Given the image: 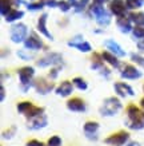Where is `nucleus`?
I'll return each mask as SVG.
<instances>
[{"label":"nucleus","instance_id":"f257e3e1","mask_svg":"<svg viewBox=\"0 0 144 146\" xmlns=\"http://www.w3.org/2000/svg\"><path fill=\"white\" fill-rule=\"evenodd\" d=\"M127 126L132 130L144 129V111L140 110L135 105H130L127 107Z\"/></svg>","mask_w":144,"mask_h":146},{"label":"nucleus","instance_id":"79ce46f5","mask_svg":"<svg viewBox=\"0 0 144 146\" xmlns=\"http://www.w3.org/2000/svg\"><path fill=\"white\" fill-rule=\"evenodd\" d=\"M103 1H104V0H95V3H97V4H101Z\"/></svg>","mask_w":144,"mask_h":146},{"label":"nucleus","instance_id":"a878e982","mask_svg":"<svg viewBox=\"0 0 144 146\" xmlns=\"http://www.w3.org/2000/svg\"><path fill=\"white\" fill-rule=\"evenodd\" d=\"M0 9H1V15H7V13L11 11V0H1V7H0Z\"/></svg>","mask_w":144,"mask_h":146},{"label":"nucleus","instance_id":"72a5a7b5","mask_svg":"<svg viewBox=\"0 0 144 146\" xmlns=\"http://www.w3.org/2000/svg\"><path fill=\"white\" fill-rule=\"evenodd\" d=\"M27 7H28V9H31V11H35V9L43 8V4H41V3H32V4H28Z\"/></svg>","mask_w":144,"mask_h":146},{"label":"nucleus","instance_id":"4468645a","mask_svg":"<svg viewBox=\"0 0 144 146\" xmlns=\"http://www.w3.org/2000/svg\"><path fill=\"white\" fill-rule=\"evenodd\" d=\"M72 90H74V86L71 82L68 80H64L63 83H60V86L56 89V94L60 95V97H68L72 94Z\"/></svg>","mask_w":144,"mask_h":146},{"label":"nucleus","instance_id":"aec40b11","mask_svg":"<svg viewBox=\"0 0 144 146\" xmlns=\"http://www.w3.org/2000/svg\"><path fill=\"white\" fill-rule=\"evenodd\" d=\"M43 113H44L43 107H36V106H34V105H32V107H31L30 110L27 111L24 115H26L28 119H31V118H35V117H37V115L43 114Z\"/></svg>","mask_w":144,"mask_h":146},{"label":"nucleus","instance_id":"39448f33","mask_svg":"<svg viewBox=\"0 0 144 146\" xmlns=\"http://www.w3.org/2000/svg\"><path fill=\"white\" fill-rule=\"evenodd\" d=\"M27 36V27L22 23L19 24H15L11 28V40L15 42V43H20L23 40H26Z\"/></svg>","mask_w":144,"mask_h":146},{"label":"nucleus","instance_id":"0eeeda50","mask_svg":"<svg viewBox=\"0 0 144 146\" xmlns=\"http://www.w3.org/2000/svg\"><path fill=\"white\" fill-rule=\"evenodd\" d=\"M99 123L97 122H95V121H88V122H85L84 123V133H85V135H87L88 138H92V139H97V130H99Z\"/></svg>","mask_w":144,"mask_h":146},{"label":"nucleus","instance_id":"9d476101","mask_svg":"<svg viewBox=\"0 0 144 146\" xmlns=\"http://www.w3.org/2000/svg\"><path fill=\"white\" fill-rule=\"evenodd\" d=\"M67 107L71 111H75V113H83V111H85V103L80 98H72L70 101H67Z\"/></svg>","mask_w":144,"mask_h":146},{"label":"nucleus","instance_id":"412c9836","mask_svg":"<svg viewBox=\"0 0 144 146\" xmlns=\"http://www.w3.org/2000/svg\"><path fill=\"white\" fill-rule=\"evenodd\" d=\"M101 58L104 59L105 62H108L109 64H112L114 67H118L119 66V60L116 59L115 54H112V52H103V54H101Z\"/></svg>","mask_w":144,"mask_h":146},{"label":"nucleus","instance_id":"f8f14e48","mask_svg":"<svg viewBox=\"0 0 144 146\" xmlns=\"http://www.w3.org/2000/svg\"><path fill=\"white\" fill-rule=\"evenodd\" d=\"M35 74V70L32 67H23L19 70V76H20V82L23 84H30L31 78Z\"/></svg>","mask_w":144,"mask_h":146},{"label":"nucleus","instance_id":"9b49d317","mask_svg":"<svg viewBox=\"0 0 144 146\" xmlns=\"http://www.w3.org/2000/svg\"><path fill=\"white\" fill-rule=\"evenodd\" d=\"M115 91L118 93V95L120 97L126 98L127 95H135V91L132 90L131 86H128L126 83H122V82H118V83H115Z\"/></svg>","mask_w":144,"mask_h":146},{"label":"nucleus","instance_id":"37998d69","mask_svg":"<svg viewBox=\"0 0 144 146\" xmlns=\"http://www.w3.org/2000/svg\"><path fill=\"white\" fill-rule=\"evenodd\" d=\"M143 89H144V86H143Z\"/></svg>","mask_w":144,"mask_h":146},{"label":"nucleus","instance_id":"e433bc0d","mask_svg":"<svg viewBox=\"0 0 144 146\" xmlns=\"http://www.w3.org/2000/svg\"><path fill=\"white\" fill-rule=\"evenodd\" d=\"M47 4H48V7H56V5H59V3H56L55 0H49Z\"/></svg>","mask_w":144,"mask_h":146},{"label":"nucleus","instance_id":"1a4fd4ad","mask_svg":"<svg viewBox=\"0 0 144 146\" xmlns=\"http://www.w3.org/2000/svg\"><path fill=\"white\" fill-rule=\"evenodd\" d=\"M122 76L124 79H137L141 76V72L136 67L131 66V64H126L122 71Z\"/></svg>","mask_w":144,"mask_h":146},{"label":"nucleus","instance_id":"7c9ffc66","mask_svg":"<svg viewBox=\"0 0 144 146\" xmlns=\"http://www.w3.org/2000/svg\"><path fill=\"white\" fill-rule=\"evenodd\" d=\"M131 59L135 63H137V64H140V66L144 67V58L143 56H140V55H137V54H132V55H131Z\"/></svg>","mask_w":144,"mask_h":146},{"label":"nucleus","instance_id":"c9c22d12","mask_svg":"<svg viewBox=\"0 0 144 146\" xmlns=\"http://www.w3.org/2000/svg\"><path fill=\"white\" fill-rule=\"evenodd\" d=\"M18 55H19L20 58H22L23 60H30L31 58H32L31 55H27V54L24 52V51H18Z\"/></svg>","mask_w":144,"mask_h":146},{"label":"nucleus","instance_id":"393cba45","mask_svg":"<svg viewBox=\"0 0 144 146\" xmlns=\"http://www.w3.org/2000/svg\"><path fill=\"white\" fill-rule=\"evenodd\" d=\"M141 4H143V0H126L127 8L130 9L139 8V7H141Z\"/></svg>","mask_w":144,"mask_h":146},{"label":"nucleus","instance_id":"f3484780","mask_svg":"<svg viewBox=\"0 0 144 146\" xmlns=\"http://www.w3.org/2000/svg\"><path fill=\"white\" fill-rule=\"evenodd\" d=\"M47 16H48L47 13H43V15L39 18V20H37V30H39V32H41L44 36H47L48 39H52L51 32L48 31L47 26H45V24H47V23H45V22H47Z\"/></svg>","mask_w":144,"mask_h":146},{"label":"nucleus","instance_id":"cd10ccee","mask_svg":"<svg viewBox=\"0 0 144 146\" xmlns=\"http://www.w3.org/2000/svg\"><path fill=\"white\" fill-rule=\"evenodd\" d=\"M74 84L78 87L79 90H87V87H88V84L85 83V80L82 79V78H75V79H74Z\"/></svg>","mask_w":144,"mask_h":146},{"label":"nucleus","instance_id":"6ab92c4d","mask_svg":"<svg viewBox=\"0 0 144 146\" xmlns=\"http://www.w3.org/2000/svg\"><path fill=\"white\" fill-rule=\"evenodd\" d=\"M118 27L119 30L122 32H124V34H127V32H130L132 30L131 27V19L130 18H124V16H119L118 18Z\"/></svg>","mask_w":144,"mask_h":146},{"label":"nucleus","instance_id":"ddd939ff","mask_svg":"<svg viewBox=\"0 0 144 146\" xmlns=\"http://www.w3.org/2000/svg\"><path fill=\"white\" fill-rule=\"evenodd\" d=\"M104 44H105V47H107L112 54H115L116 56H124V55H126V51H124V50H123L115 40H112V39L105 40Z\"/></svg>","mask_w":144,"mask_h":146},{"label":"nucleus","instance_id":"b1692460","mask_svg":"<svg viewBox=\"0 0 144 146\" xmlns=\"http://www.w3.org/2000/svg\"><path fill=\"white\" fill-rule=\"evenodd\" d=\"M31 107H32V103H31V102H28V101L20 102V103L18 105V111L20 113V114H26Z\"/></svg>","mask_w":144,"mask_h":146},{"label":"nucleus","instance_id":"4be33fe9","mask_svg":"<svg viewBox=\"0 0 144 146\" xmlns=\"http://www.w3.org/2000/svg\"><path fill=\"white\" fill-rule=\"evenodd\" d=\"M24 16V12L22 11H9L7 15H5V20L7 22H15V20H18V19H22Z\"/></svg>","mask_w":144,"mask_h":146},{"label":"nucleus","instance_id":"bb28decb","mask_svg":"<svg viewBox=\"0 0 144 146\" xmlns=\"http://www.w3.org/2000/svg\"><path fill=\"white\" fill-rule=\"evenodd\" d=\"M79 51H82V52H89L91 51V44L88 43V42H80L78 44L75 46Z\"/></svg>","mask_w":144,"mask_h":146},{"label":"nucleus","instance_id":"20e7f679","mask_svg":"<svg viewBox=\"0 0 144 146\" xmlns=\"http://www.w3.org/2000/svg\"><path fill=\"white\" fill-rule=\"evenodd\" d=\"M128 139H130V134L127 131H119V133H115L112 135H109L108 138H105L104 142L107 145L122 146V145H126Z\"/></svg>","mask_w":144,"mask_h":146},{"label":"nucleus","instance_id":"f704fd0d","mask_svg":"<svg viewBox=\"0 0 144 146\" xmlns=\"http://www.w3.org/2000/svg\"><path fill=\"white\" fill-rule=\"evenodd\" d=\"M27 146H45L41 141H37V139H31V141L27 142Z\"/></svg>","mask_w":144,"mask_h":146},{"label":"nucleus","instance_id":"dca6fc26","mask_svg":"<svg viewBox=\"0 0 144 146\" xmlns=\"http://www.w3.org/2000/svg\"><path fill=\"white\" fill-rule=\"evenodd\" d=\"M126 7L127 5L124 4L123 0H114L111 3V11L114 12V15L116 16H123L124 12H126Z\"/></svg>","mask_w":144,"mask_h":146},{"label":"nucleus","instance_id":"a19ab883","mask_svg":"<svg viewBox=\"0 0 144 146\" xmlns=\"http://www.w3.org/2000/svg\"><path fill=\"white\" fill-rule=\"evenodd\" d=\"M140 106H141V107H143V109H144V98H143V99H141V101H140Z\"/></svg>","mask_w":144,"mask_h":146},{"label":"nucleus","instance_id":"a211bd4d","mask_svg":"<svg viewBox=\"0 0 144 146\" xmlns=\"http://www.w3.org/2000/svg\"><path fill=\"white\" fill-rule=\"evenodd\" d=\"M35 87H36V90H37L39 94H47L52 90L53 86L51 83H48L45 79H37L35 83Z\"/></svg>","mask_w":144,"mask_h":146},{"label":"nucleus","instance_id":"5701e85b","mask_svg":"<svg viewBox=\"0 0 144 146\" xmlns=\"http://www.w3.org/2000/svg\"><path fill=\"white\" fill-rule=\"evenodd\" d=\"M131 22H133L136 26H144V12H135L130 15Z\"/></svg>","mask_w":144,"mask_h":146},{"label":"nucleus","instance_id":"7ed1b4c3","mask_svg":"<svg viewBox=\"0 0 144 146\" xmlns=\"http://www.w3.org/2000/svg\"><path fill=\"white\" fill-rule=\"evenodd\" d=\"M91 12L93 13V16L96 18V22L99 23L100 26H107V24H109L111 16H109V13L105 11L104 7L101 4L95 3V4L91 7Z\"/></svg>","mask_w":144,"mask_h":146},{"label":"nucleus","instance_id":"2f4dec72","mask_svg":"<svg viewBox=\"0 0 144 146\" xmlns=\"http://www.w3.org/2000/svg\"><path fill=\"white\" fill-rule=\"evenodd\" d=\"M59 7H60L61 11H64V12H67V11L70 9L71 4L68 3V1H64V0H61V1H59Z\"/></svg>","mask_w":144,"mask_h":146},{"label":"nucleus","instance_id":"f03ea898","mask_svg":"<svg viewBox=\"0 0 144 146\" xmlns=\"http://www.w3.org/2000/svg\"><path fill=\"white\" fill-rule=\"evenodd\" d=\"M122 102L119 101L118 98H107L103 103V106L100 107V114L103 117H114L119 113V111L122 110Z\"/></svg>","mask_w":144,"mask_h":146},{"label":"nucleus","instance_id":"c85d7f7f","mask_svg":"<svg viewBox=\"0 0 144 146\" xmlns=\"http://www.w3.org/2000/svg\"><path fill=\"white\" fill-rule=\"evenodd\" d=\"M132 32H133V36L137 38V39H143L144 38V27L143 26L135 27V28L132 30Z\"/></svg>","mask_w":144,"mask_h":146},{"label":"nucleus","instance_id":"423d86ee","mask_svg":"<svg viewBox=\"0 0 144 146\" xmlns=\"http://www.w3.org/2000/svg\"><path fill=\"white\" fill-rule=\"evenodd\" d=\"M30 122H28V129H31V130H39V129H43L47 126L48 123V119L47 117H45V114H40L37 115V117H35V118H31V119H28Z\"/></svg>","mask_w":144,"mask_h":146},{"label":"nucleus","instance_id":"6e6552de","mask_svg":"<svg viewBox=\"0 0 144 146\" xmlns=\"http://www.w3.org/2000/svg\"><path fill=\"white\" fill-rule=\"evenodd\" d=\"M60 62H61V56L59 54H49L47 56L41 58L40 60H37V66L47 67V66H51V64H57Z\"/></svg>","mask_w":144,"mask_h":146},{"label":"nucleus","instance_id":"4c0bfd02","mask_svg":"<svg viewBox=\"0 0 144 146\" xmlns=\"http://www.w3.org/2000/svg\"><path fill=\"white\" fill-rule=\"evenodd\" d=\"M57 68H53L52 71H51V74H49V76H51V78H56V75H57Z\"/></svg>","mask_w":144,"mask_h":146},{"label":"nucleus","instance_id":"58836bf2","mask_svg":"<svg viewBox=\"0 0 144 146\" xmlns=\"http://www.w3.org/2000/svg\"><path fill=\"white\" fill-rule=\"evenodd\" d=\"M0 91H1V98H0V99H1V101H4V98H5V91H4V87H3V86H1Z\"/></svg>","mask_w":144,"mask_h":146},{"label":"nucleus","instance_id":"c756f323","mask_svg":"<svg viewBox=\"0 0 144 146\" xmlns=\"http://www.w3.org/2000/svg\"><path fill=\"white\" fill-rule=\"evenodd\" d=\"M47 145L48 146H61V138L57 137V135H53V137H51L48 139Z\"/></svg>","mask_w":144,"mask_h":146},{"label":"nucleus","instance_id":"ea45409f","mask_svg":"<svg viewBox=\"0 0 144 146\" xmlns=\"http://www.w3.org/2000/svg\"><path fill=\"white\" fill-rule=\"evenodd\" d=\"M127 146H139V143L137 142H132V143H130V145H127Z\"/></svg>","mask_w":144,"mask_h":146},{"label":"nucleus","instance_id":"2eb2a0df","mask_svg":"<svg viewBox=\"0 0 144 146\" xmlns=\"http://www.w3.org/2000/svg\"><path fill=\"white\" fill-rule=\"evenodd\" d=\"M24 46H26L27 50H40L43 47V43L39 38H36L35 35H31L28 39H26Z\"/></svg>","mask_w":144,"mask_h":146},{"label":"nucleus","instance_id":"473e14b6","mask_svg":"<svg viewBox=\"0 0 144 146\" xmlns=\"http://www.w3.org/2000/svg\"><path fill=\"white\" fill-rule=\"evenodd\" d=\"M15 130H16V127H11L8 131H4V133H3V138H7V139L12 138L13 137V133H15Z\"/></svg>","mask_w":144,"mask_h":146}]
</instances>
